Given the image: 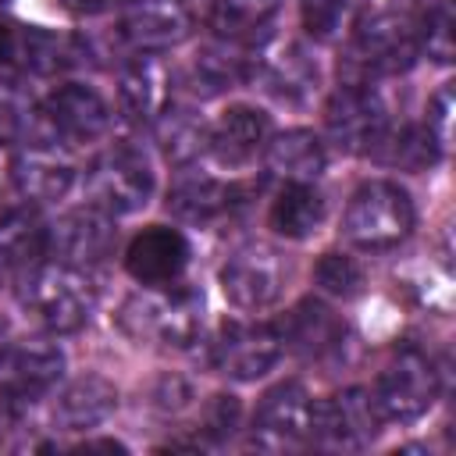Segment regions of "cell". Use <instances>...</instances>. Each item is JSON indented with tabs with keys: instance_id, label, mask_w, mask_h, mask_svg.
<instances>
[{
	"instance_id": "21",
	"label": "cell",
	"mask_w": 456,
	"mask_h": 456,
	"mask_svg": "<svg viewBox=\"0 0 456 456\" xmlns=\"http://www.w3.org/2000/svg\"><path fill=\"white\" fill-rule=\"evenodd\" d=\"M46 253V224L32 207L0 214V278H25Z\"/></svg>"
},
{
	"instance_id": "32",
	"label": "cell",
	"mask_w": 456,
	"mask_h": 456,
	"mask_svg": "<svg viewBox=\"0 0 456 456\" xmlns=\"http://www.w3.org/2000/svg\"><path fill=\"white\" fill-rule=\"evenodd\" d=\"M36 135H46L39 103H32L11 86H0V139L4 142H43Z\"/></svg>"
},
{
	"instance_id": "37",
	"label": "cell",
	"mask_w": 456,
	"mask_h": 456,
	"mask_svg": "<svg viewBox=\"0 0 456 456\" xmlns=\"http://www.w3.org/2000/svg\"><path fill=\"white\" fill-rule=\"evenodd\" d=\"M428 128H431V135L438 139V146L445 150L449 139H452V82H445V86L431 96V103H428Z\"/></svg>"
},
{
	"instance_id": "27",
	"label": "cell",
	"mask_w": 456,
	"mask_h": 456,
	"mask_svg": "<svg viewBox=\"0 0 456 456\" xmlns=\"http://www.w3.org/2000/svg\"><path fill=\"white\" fill-rule=\"evenodd\" d=\"M281 0H210L207 21L217 32V39L232 43H256L271 36L267 28L278 18Z\"/></svg>"
},
{
	"instance_id": "30",
	"label": "cell",
	"mask_w": 456,
	"mask_h": 456,
	"mask_svg": "<svg viewBox=\"0 0 456 456\" xmlns=\"http://www.w3.org/2000/svg\"><path fill=\"white\" fill-rule=\"evenodd\" d=\"M374 160L392 164V167H406V171H424L442 157L438 139L431 135L428 125H403V128H388L378 135V142L367 150Z\"/></svg>"
},
{
	"instance_id": "3",
	"label": "cell",
	"mask_w": 456,
	"mask_h": 456,
	"mask_svg": "<svg viewBox=\"0 0 456 456\" xmlns=\"http://www.w3.org/2000/svg\"><path fill=\"white\" fill-rule=\"evenodd\" d=\"M413 232V200L395 182H363L342 214V235L367 253L399 246Z\"/></svg>"
},
{
	"instance_id": "35",
	"label": "cell",
	"mask_w": 456,
	"mask_h": 456,
	"mask_svg": "<svg viewBox=\"0 0 456 456\" xmlns=\"http://www.w3.org/2000/svg\"><path fill=\"white\" fill-rule=\"evenodd\" d=\"M303 25L314 39L335 43L353 28V0H306L303 4Z\"/></svg>"
},
{
	"instance_id": "31",
	"label": "cell",
	"mask_w": 456,
	"mask_h": 456,
	"mask_svg": "<svg viewBox=\"0 0 456 456\" xmlns=\"http://www.w3.org/2000/svg\"><path fill=\"white\" fill-rule=\"evenodd\" d=\"M153 132H157L160 153L178 167H185L200 153H207V125L185 107H171V110L164 107L153 121Z\"/></svg>"
},
{
	"instance_id": "6",
	"label": "cell",
	"mask_w": 456,
	"mask_h": 456,
	"mask_svg": "<svg viewBox=\"0 0 456 456\" xmlns=\"http://www.w3.org/2000/svg\"><path fill=\"white\" fill-rule=\"evenodd\" d=\"M246 82L260 86L278 103H306L317 89V64L299 43L264 36L256 46H249Z\"/></svg>"
},
{
	"instance_id": "40",
	"label": "cell",
	"mask_w": 456,
	"mask_h": 456,
	"mask_svg": "<svg viewBox=\"0 0 456 456\" xmlns=\"http://www.w3.org/2000/svg\"><path fill=\"white\" fill-rule=\"evenodd\" d=\"M11 353H14V331H11V324H7V317H0V370L7 367V360H11Z\"/></svg>"
},
{
	"instance_id": "2",
	"label": "cell",
	"mask_w": 456,
	"mask_h": 456,
	"mask_svg": "<svg viewBox=\"0 0 456 456\" xmlns=\"http://www.w3.org/2000/svg\"><path fill=\"white\" fill-rule=\"evenodd\" d=\"M18 299L39 328L53 335H71L89 321L96 296L86 271L50 260L36 264L25 278H18Z\"/></svg>"
},
{
	"instance_id": "16",
	"label": "cell",
	"mask_w": 456,
	"mask_h": 456,
	"mask_svg": "<svg viewBox=\"0 0 456 456\" xmlns=\"http://www.w3.org/2000/svg\"><path fill=\"white\" fill-rule=\"evenodd\" d=\"M192 32V11L185 0H132L121 14L118 36L135 53H157L178 46Z\"/></svg>"
},
{
	"instance_id": "9",
	"label": "cell",
	"mask_w": 456,
	"mask_h": 456,
	"mask_svg": "<svg viewBox=\"0 0 456 456\" xmlns=\"http://www.w3.org/2000/svg\"><path fill=\"white\" fill-rule=\"evenodd\" d=\"M281 346V331L267 321H224L214 338L210 363L224 378L256 381L278 363Z\"/></svg>"
},
{
	"instance_id": "26",
	"label": "cell",
	"mask_w": 456,
	"mask_h": 456,
	"mask_svg": "<svg viewBox=\"0 0 456 456\" xmlns=\"http://www.w3.org/2000/svg\"><path fill=\"white\" fill-rule=\"evenodd\" d=\"M324 221V200L314 182H285L271 200L267 224L285 239H306Z\"/></svg>"
},
{
	"instance_id": "25",
	"label": "cell",
	"mask_w": 456,
	"mask_h": 456,
	"mask_svg": "<svg viewBox=\"0 0 456 456\" xmlns=\"http://www.w3.org/2000/svg\"><path fill=\"white\" fill-rule=\"evenodd\" d=\"M271 175L281 182H317L324 171V142L306 128H289L264 146Z\"/></svg>"
},
{
	"instance_id": "38",
	"label": "cell",
	"mask_w": 456,
	"mask_h": 456,
	"mask_svg": "<svg viewBox=\"0 0 456 456\" xmlns=\"http://www.w3.org/2000/svg\"><path fill=\"white\" fill-rule=\"evenodd\" d=\"M189 399H192V388H189L185 378H178V374H164V378H157V385H153V406H157V410H164V413H178V410L189 406Z\"/></svg>"
},
{
	"instance_id": "8",
	"label": "cell",
	"mask_w": 456,
	"mask_h": 456,
	"mask_svg": "<svg viewBox=\"0 0 456 456\" xmlns=\"http://www.w3.org/2000/svg\"><path fill=\"white\" fill-rule=\"evenodd\" d=\"M0 374H4L0 378V406H4V413L18 417L28 406H36L43 395H50V388L61 381L64 353L57 342L28 338V342L14 346V353Z\"/></svg>"
},
{
	"instance_id": "22",
	"label": "cell",
	"mask_w": 456,
	"mask_h": 456,
	"mask_svg": "<svg viewBox=\"0 0 456 456\" xmlns=\"http://www.w3.org/2000/svg\"><path fill=\"white\" fill-rule=\"evenodd\" d=\"M239 196L242 192L228 182H217L210 175H185L167 189V210L189 224H214L242 203Z\"/></svg>"
},
{
	"instance_id": "19",
	"label": "cell",
	"mask_w": 456,
	"mask_h": 456,
	"mask_svg": "<svg viewBox=\"0 0 456 456\" xmlns=\"http://www.w3.org/2000/svg\"><path fill=\"white\" fill-rule=\"evenodd\" d=\"M267 139V114L249 103H235L217 118L214 128H207V153L224 167H246L264 153Z\"/></svg>"
},
{
	"instance_id": "10",
	"label": "cell",
	"mask_w": 456,
	"mask_h": 456,
	"mask_svg": "<svg viewBox=\"0 0 456 456\" xmlns=\"http://www.w3.org/2000/svg\"><path fill=\"white\" fill-rule=\"evenodd\" d=\"M310 435H314V399L306 395V388L296 381L274 385L253 413V445L267 452H281V449H299L303 442H310Z\"/></svg>"
},
{
	"instance_id": "12",
	"label": "cell",
	"mask_w": 456,
	"mask_h": 456,
	"mask_svg": "<svg viewBox=\"0 0 456 456\" xmlns=\"http://www.w3.org/2000/svg\"><path fill=\"white\" fill-rule=\"evenodd\" d=\"M43 125L50 139H64V142H89L100 139L110 125V107L107 100L82 82H64L57 86L43 103Z\"/></svg>"
},
{
	"instance_id": "14",
	"label": "cell",
	"mask_w": 456,
	"mask_h": 456,
	"mask_svg": "<svg viewBox=\"0 0 456 456\" xmlns=\"http://www.w3.org/2000/svg\"><path fill=\"white\" fill-rule=\"evenodd\" d=\"M378 431V410L370 403V392L363 388H346L338 395H328L314 403V435L328 449H363Z\"/></svg>"
},
{
	"instance_id": "18",
	"label": "cell",
	"mask_w": 456,
	"mask_h": 456,
	"mask_svg": "<svg viewBox=\"0 0 456 456\" xmlns=\"http://www.w3.org/2000/svg\"><path fill=\"white\" fill-rule=\"evenodd\" d=\"M185 264H189V242L178 228H167V224L142 228L125 249V267L139 285L178 281Z\"/></svg>"
},
{
	"instance_id": "34",
	"label": "cell",
	"mask_w": 456,
	"mask_h": 456,
	"mask_svg": "<svg viewBox=\"0 0 456 456\" xmlns=\"http://www.w3.org/2000/svg\"><path fill=\"white\" fill-rule=\"evenodd\" d=\"M452 25H456L452 0H438V4L424 14V21H420V28H417L420 50H424L431 61H438V64H449V61H452V50H456V32H452Z\"/></svg>"
},
{
	"instance_id": "41",
	"label": "cell",
	"mask_w": 456,
	"mask_h": 456,
	"mask_svg": "<svg viewBox=\"0 0 456 456\" xmlns=\"http://www.w3.org/2000/svg\"><path fill=\"white\" fill-rule=\"evenodd\" d=\"M78 449H82V452H89V449H107V452H125V445H121V442H110V438H103V442H82Z\"/></svg>"
},
{
	"instance_id": "39",
	"label": "cell",
	"mask_w": 456,
	"mask_h": 456,
	"mask_svg": "<svg viewBox=\"0 0 456 456\" xmlns=\"http://www.w3.org/2000/svg\"><path fill=\"white\" fill-rule=\"evenodd\" d=\"M121 4H128V0H57V7H61V11H68V14H75V18L107 14V11L121 7Z\"/></svg>"
},
{
	"instance_id": "17",
	"label": "cell",
	"mask_w": 456,
	"mask_h": 456,
	"mask_svg": "<svg viewBox=\"0 0 456 456\" xmlns=\"http://www.w3.org/2000/svg\"><path fill=\"white\" fill-rule=\"evenodd\" d=\"M14 189L25 203H53L75 182V164L57 142H25L11 160Z\"/></svg>"
},
{
	"instance_id": "4",
	"label": "cell",
	"mask_w": 456,
	"mask_h": 456,
	"mask_svg": "<svg viewBox=\"0 0 456 456\" xmlns=\"http://www.w3.org/2000/svg\"><path fill=\"white\" fill-rule=\"evenodd\" d=\"M86 192L103 214H135L153 196V171L142 150L118 142L107 146L86 171Z\"/></svg>"
},
{
	"instance_id": "33",
	"label": "cell",
	"mask_w": 456,
	"mask_h": 456,
	"mask_svg": "<svg viewBox=\"0 0 456 456\" xmlns=\"http://www.w3.org/2000/svg\"><path fill=\"white\" fill-rule=\"evenodd\" d=\"M314 281L335 299H356L363 292V267L346 253H324L314 264Z\"/></svg>"
},
{
	"instance_id": "42",
	"label": "cell",
	"mask_w": 456,
	"mask_h": 456,
	"mask_svg": "<svg viewBox=\"0 0 456 456\" xmlns=\"http://www.w3.org/2000/svg\"><path fill=\"white\" fill-rule=\"evenodd\" d=\"M11 39H14V28L0 21V61H4V57H11Z\"/></svg>"
},
{
	"instance_id": "15",
	"label": "cell",
	"mask_w": 456,
	"mask_h": 456,
	"mask_svg": "<svg viewBox=\"0 0 456 456\" xmlns=\"http://www.w3.org/2000/svg\"><path fill=\"white\" fill-rule=\"evenodd\" d=\"M420 53L417 28L399 14H374L353 36V57L370 75H399Z\"/></svg>"
},
{
	"instance_id": "36",
	"label": "cell",
	"mask_w": 456,
	"mask_h": 456,
	"mask_svg": "<svg viewBox=\"0 0 456 456\" xmlns=\"http://www.w3.org/2000/svg\"><path fill=\"white\" fill-rule=\"evenodd\" d=\"M239 420H242V406L235 395H210V403L200 413V435L210 445H221L239 431Z\"/></svg>"
},
{
	"instance_id": "7",
	"label": "cell",
	"mask_w": 456,
	"mask_h": 456,
	"mask_svg": "<svg viewBox=\"0 0 456 456\" xmlns=\"http://www.w3.org/2000/svg\"><path fill=\"white\" fill-rule=\"evenodd\" d=\"M285 278H289V267H285L281 253L264 246V242H249V246L235 249L224 260L221 292L239 310H253L256 314V310H267V306H274L281 299Z\"/></svg>"
},
{
	"instance_id": "23",
	"label": "cell",
	"mask_w": 456,
	"mask_h": 456,
	"mask_svg": "<svg viewBox=\"0 0 456 456\" xmlns=\"http://www.w3.org/2000/svg\"><path fill=\"white\" fill-rule=\"evenodd\" d=\"M114 410H118V388L100 374H86L57 392L53 424L61 431H89V428L103 424Z\"/></svg>"
},
{
	"instance_id": "1",
	"label": "cell",
	"mask_w": 456,
	"mask_h": 456,
	"mask_svg": "<svg viewBox=\"0 0 456 456\" xmlns=\"http://www.w3.org/2000/svg\"><path fill=\"white\" fill-rule=\"evenodd\" d=\"M118 324L135 342L189 349L203 331V292L182 281H167L153 292H135L125 299Z\"/></svg>"
},
{
	"instance_id": "13",
	"label": "cell",
	"mask_w": 456,
	"mask_h": 456,
	"mask_svg": "<svg viewBox=\"0 0 456 456\" xmlns=\"http://www.w3.org/2000/svg\"><path fill=\"white\" fill-rule=\"evenodd\" d=\"M324 121H328V135L346 153H367L388 125L381 96L367 86H338L328 100Z\"/></svg>"
},
{
	"instance_id": "28",
	"label": "cell",
	"mask_w": 456,
	"mask_h": 456,
	"mask_svg": "<svg viewBox=\"0 0 456 456\" xmlns=\"http://www.w3.org/2000/svg\"><path fill=\"white\" fill-rule=\"evenodd\" d=\"M11 57H18V64L25 71H32V75H61V71H68L71 64L82 61V50L68 36H57V32L28 25L21 32H14Z\"/></svg>"
},
{
	"instance_id": "5",
	"label": "cell",
	"mask_w": 456,
	"mask_h": 456,
	"mask_svg": "<svg viewBox=\"0 0 456 456\" xmlns=\"http://www.w3.org/2000/svg\"><path fill=\"white\" fill-rule=\"evenodd\" d=\"M435 395H438V374L431 360L417 349H399L370 388L378 420H395V424H410L420 413H428Z\"/></svg>"
},
{
	"instance_id": "29",
	"label": "cell",
	"mask_w": 456,
	"mask_h": 456,
	"mask_svg": "<svg viewBox=\"0 0 456 456\" xmlns=\"http://www.w3.org/2000/svg\"><path fill=\"white\" fill-rule=\"evenodd\" d=\"M246 64H249V50L235 46L232 39L210 43L203 46L192 64H189V86L203 96H217L239 82H246Z\"/></svg>"
},
{
	"instance_id": "11",
	"label": "cell",
	"mask_w": 456,
	"mask_h": 456,
	"mask_svg": "<svg viewBox=\"0 0 456 456\" xmlns=\"http://www.w3.org/2000/svg\"><path fill=\"white\" fill-rule=\"evenodd\" d=\"M118 246V228L110 221V214L89 207V210H71L61 221L46 224V253H53V260L89 271L96 264H103Z\"/></svg>"
},
{
	"instance_id": "43",
	"label": "cell",
	"mask_w": 456,
	"mask_h": 456,
	"mask_svg": "<svg viewBox=\"0 0 456 456\" xmlns=\"http://www.w3.org/2000/svg\"><path fill=\"white\" fill-rule=\"evenodd\" d=\"M4 4H11V0H0V7H4Z\"/></svg>"
},
{
	"instance_id": "24",
	"label": "cell",
	"mask_w": 456,
	"mask_h": 456,
	"mask_svg": "<svg viewBox=\"0 0 456 456\" xmlns=\"http://www.w3.org/2000/svg\"><path fill=\"white\" fill-rule=\"evenodd\" d=\"M342 338H346V324L317 299H303L299 306H292L281 324V342H289V349L310 360H324L338 353Z\"/></svg>"
},
{
	"instance_id": "20",
	"label": "cell",
	"mask_w": 456,
	"mask_h": 456,
	"mask_svg": "<svg viewBox=\"0 0 456 456\" xmlns=\"http://www.w3.org/2000/svg\"><path fill=\"white\" fill-rule=\"evenodd\" d=\"M167 103V68L153 53L132 57L118 75V107L135 125H153Z\"/></svg>"
}]
</instances>
